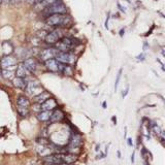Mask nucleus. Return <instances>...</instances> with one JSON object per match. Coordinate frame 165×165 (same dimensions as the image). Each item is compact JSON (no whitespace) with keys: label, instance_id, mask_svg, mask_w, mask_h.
Returning a JSON list of instances; mask_svg holds the SVG:
<instances>
[{"label":"nucleus","instance_id":"13","mask_svg":"<svg viewBox=\"0 0 165 165\" xmlns=\"http://www.w3.org/2000/svg\"><path fill=\"white\" fill-rule=\"evenodd\" d=\"M64 119V113L61 109H55L54 111H52L51 118H50V122L52 124H56V123L61 122Z\"/></svg>","mask_w":165,"mask_h":165},{"label":"nucleus","instance_id":"31","mask_svg":"<svg viewBox=\"0 0 165 165\" xmlns=\"http://www.w3.org/2000/svg\"><path fill=\"white\" fill-rule=\"evenodd\" d=\"M28 3H30V4H32V3H34V0H26Z\"/></svg>","mask_w":165,"mask_h":165},{"label":"nucleus","instance_id":"28","mask_svg":"<svg viewBox=\"0 0 165 165\" xmlns=\"http://www.w3.org/2000/svg\"><path fill=\"white\" fill-rule=\"evenodd\" d=\"M42 1L43 0H34V3H36V4H40Z\"/></svg>","mask_w":165,"mask_h":165},{"label":"nucleus","instance_id":"20","mask_svg":"<svg viewBox=\"0 0 165 165\" xmlns=\"http://www.w3.org/2000/svg\"><path fill=\"white\" fill-rule=\"evenodd\" d=\"M43 160H44V161H46V163H49V164H54V165H59V164H61V161H60V159L58 158L57 154L46 156V157L43 158Z\"/></svg>","mask_w":165,"mask_h":165},{"label":"nucleus","instance_id":"21","mask_svg":"<svg viewBox=\"0 0 165 165\" xmlns=\"http://www.w3.org/2000/svg\"><path fill=\"white\" fill-rule=\"evenodd\" d=\"M13 67H9V68H2V70H1V74L4 79H13L15 76V70L11 69Z\"/></svg>","mask_w":165,"mask_h":165},{"label":"nucleus","instance_id":"10","mask_svg":"<svg viewBox=\"0 0 165 165\" xmlns=\"http://www.w3.org/2000/svg\"><path fill=\"white\" fill-rule=\"evenodd\" d=\"M58 158L60 159L61 163H67V164H73L78 160V155L72 153H63V154H57Z\"/></svg>","mask_w":165,"mask_h":165},{"label":"nucleus","instance_id":"17","mask_svg":"<svg viewBox=\"0 0 165 165\" xmlns=\"http://www.w3.org/2000/svg\"><path fill=\"white\" fill-rule=\"evenodd\" d=\"M17 106H18V107L29 108L30 107V100L26 97V96L20 95L19 97L17 98Z\"/></svg>","mask_w":165,"mask_h":165},{"label":"nucleus","instance_id":"19","mask_svg":"<svg viewBox=\"0 0 165 165\" xmlns=\"http://www.w3.org/2000/svg\"><path fill=\"white\" fill-rule=\"evenodd\" d=\"M50 97H51V94H50L49 92H46V91H42L41 93H39L38 95H36L35 98H34V100H35L36 103L41 104L43 101H46V99L50 98Z\"/></svg>","mask_w":165,"mask_h":165},{"label":"nucleus","instance_id":"32","mask_svg":"<svg viewBox=\"0 0 165 165\" xmlns=\"http://www.w3.org/2000/svg\"><path fill=\"white\" fill-rule=\"evenodd\" d=\"M2 1H4L5 3H9V2H11L13 0H2Z\"/></svg>","mask_w":165,"mask_h":165},{"label":"nucleus","instance_id":"8","mask_svg":"<svg viewBox=\"0 0 165 165\" xmlns=\"http://www.w3.org/2000/svg\"><path fill=\"white\" fill-rule=\"evenodd\" d=\"M26 90H27V92L29 93L30 95H32L34 97L43 91L42 87H41L40 85H39V83H37V82H28Z\"/></svg>","mask_w":165,"mask_h":165},{"label":"nucleus","instance_id":"18","mask_svg":"<svg viewBox=\"0 0 165 165\" xmlns=\"http://www.w3.org/2000/svg\"><path fill=\"white\" fill-rule=\"evenodd\" d=\"M51 115H52V111H40L36 117H37L38 121H40V122H46V121L50 120Z\"/></svg>","mask_w":165,"mask_h":165},{"label":"nucleus","instance_id":"36","mask_svg":"<svg viewBox=\"0 0 165 165\" xmlns=\"http://www.w3.org/2000/svg\"><path fill=\"white\" fill-rule=\"evenodd\" d=\"M105 104H106V102H103V107H104V108L106 107V105H105Z\"/></svg>","mask_w":165,"mask_h":165},{"label":"nucleus","instance_id":"23","mask_svg":"<svg viewBox=\"0 0 165 165\" xmlns=\"http://www.w3.org/2000/svg\"><path fill=\"white\" fill-rule=\"evenodd\" d=\"M121 76H122V68H120L119 72L117 74V79H116V83H115V91H117L118 89V85H119L120 79H121Z\"/></svg>","mask_w":165,"mask_h":165},{"label":"nucleus","instance_id":"30","mask_svg":"<svg viewBox=\"0 0 165 165\" xmlns=\"http://www.w3.org/2000/svg\"><path fill=\"white\" fill-rule=\"evenodd\" d=\"M134 155H135V154H134V153H132V156H131V162H132V163H134Z\"/></svg>","mask_w":165,"mask_h":165},{"label":"nucleus","instance_id":"3","mask_svg":"<svg viewBox=\"0 0 165 165\" xmlns=\"http://www.w3.org/2000/svg\"><path fill=\"white\" fill-rule=\"evenodd\" d=\"M44 14L46 17L51 16V15H56V14H61L65 15L67 14V7L61 0H56L55 2L51 3L50 5L46 6L44 8Z\"/></svg>","mask_w":165,"mask_h":165},{"label":"nucleus","instance_id":"22","mask_svg":"<svg viewBox=\"0 0 165 165\" xmlns=\"http://www.w3.org/2000/svg\"><path fill=\"white\" fill-rule=\"evenodd\" d=\"M17 111H18V114L20 115L21 117L25 118L29 115V108H24V107H18L17 106Z\"/></svg>","mask_w":165,"mask_h":165},{"label":"nucleus","instance_id":"7","mask_svg":"<svg viewBox=\"0 0 165 165\" xmlns=\"http://www.w3.org/2000/svg\"><path fill=\"white\" fill-rule=\"evenodd\" d=\"M44 65H46V67L48 68L50 71H53V72H59V71H62L63 66H64V64L58 62L55 58L44 61Z\"/></svg>","mask_w":165,"mask_h":165},{"label":"nucleus","instance_id":"27","mask_svg":"<svg viewBox=\"0 0 165 165\" xmlns=\"http://www.w3.org/2000/svg\"><path fill=\"white\" fill-rule=\"evenodd\" d=\"M127 142H128V144H129V146H132V140H131V138H128Z\"/></svg>","mask_w":165,"mask_h":165},{"label":"nucleus","instance_id":"12","mask_svg":"<svg viewBox=\"0 0 165 165\" xmlns=\"http://www.w3.org/2000/svg\"><path fill=\"white\" fill-rule=\"evenodd\" d=\"M17 64V60L16 58H14L11 55H6L2 59L0 60V65L2 68H9V67H14L15 65Z\"/></svg>","mask_w":165,"mask_h":165},{"label":"nucleus","instance_id":"5","mask_svg":"<svg viewBox=\"0 0 165 165\" xmlns=\"http://www.w3.org/2000/svg\"><path fill=\"white\" fill-rule=\"evenodd\" d=\"M62 37H64V32H63V28H56L51 32L46 33L44 41L49 44H55V43L59 41Z\"/></svg>","mask_w":165,"mask_h":165},{"label":"nucleus","instance_id":"11","mask_svg":"<svg viewBox=\"0 0 165 165\" xmlns=\"http://www.w3.org/2000/svg\"><path fill=\"white\" fill-rule=\"evenodd\" d=\"M57 106H58V103H57V101H56V99L50 97L40 104V111H53L54 109L57 108Z\"/></svg>","mask_w":165,"mask_h":165},{"label":"nucleus","instance_id":"38","mask_svg":"<svg viewBox=\"0 0 165 165\" xmlns=\"http://www.w3.org/2000/svg\"><path fill=\"white\" fill-rule=\"evenodd\" d=\"M13 1H21V0H13Z\"/></svg>","mask_w":165,"mask_h":165},{"label":"nucleus","instance_id":"4","mask_svg":"<svg viewBox=\"0 0 165 165\" xmlns=\"http://www.w3.org/2000/svg\"><path fill=\"white\" fill-rule=\"evenodd\" d=\"M76 46V39L64 36L59 41L55 43V49H57L59 52H70Z\"/></svg>","mask_w":165,"mask_h":165},{"label":"nucleus","instance_id":"25","mask_svg":"<svg viewBox=\"0 0 165 165\" xmlns=\"http://www.w3.org/2000/svg\"><path fill=\"white\" fill-rule=\"evenodd\" d=\"M108 21H109V14L107 15V18H106L105 24H104V27H105V29H108Z\"/></svg>","mask_w":165,"mask_h":165},{"label":"nucleus","instance_id":"37","mask_svg":"<svg viewBox=\"0 0 165 165\" xmlns=\"http://www.w3.org/2000/svg\"><path fill=\"white\" fill-rule=\"evenodd\" d=\"M2 78V74H1V70H0V79Z\"/></svg>","mask_w":165,"mask_h":165},{"label":"nucleus","instance_id":"34","mask_svg":"<svg viewBox=\"0 0 165 165\" xmlns=\"http://www.w3.org/2000/svg\"><path fill=\"white\" fill-rule=\"evenodd\" d=\"M59 165H73V164H67V163H61V164Z\"/></svg>","mask_w":165,"mask_h":165},{"label":"nucleus","instance_id":"29","mask_svg":"<svg viewBox=\"0 0 165 165\" xmlns=\"http://www.w3.org/2000/svg\"><path fill=\"white\" fill-rule=\"evenodd\" d=\"M111 119H113V123H114V124L116 125V124H117V118H116V117H113Z\"/></svg>","mask_w":165,"mask_h":165},{"label":"nucleus","instance_id":"9","mask_svg":"<svg viewBox=\"0 0 165 165\" xmlns=\"http://www.w3.org/2000/svg\"><path fill=\"white\" fill-rule=\"evenodd\" d=\"M58 50L55 49V48H48V49H44L40 52V54H39V58H40L41 61H46V60L49 59H53L55 58V56L57 55L58 53Z\"/></svg>","mask_w":165,"mask_h":165},{"label":"nucleus","instance_id":"35","mask_svg":"<svg viewBox=\"0 0 165 165\" xmlns=\"http://www.w3.org/2000/svg\"><path fill=\"white\" fill-rule=\"evenodd\" d=\"M118 157H121V153H120V151H118Z\"/></svg>","mask_w":165,"mask_h":165},{"label":"nucleus","instance_id":"33","mask_svg":"<svg viewBox=\"0 0 165 165\" xmlns=\"http://www.w3.org/2000/svg\"><path fill=\"white\" fill-rule=\"evenodd\" d=\"M123 32H124V29H122L121 31H120V34H121V36H123Z\"/></svg>","mask_w":165,"mask_h":165},{"label":"nucleus","instance_id":"24","mask_svg":"<svg viewBox=\"0 0 165 165\" xmlns=\"http://www.w3.org/2000/svg\"><path fill=\"white\" fill-rule=\"evenodd\" d=\"M56 0H43L42 2H41V4H44L46 6H48V5H50L51 3H53V2H55Z\"/></svg>","mask_w":165,"mask_h":165},{"label":"nucleus","instance_id":"15","mask_svg":"<svg viewBox=\"0 0 165 165\" xmlns=\"http://www.w3.org/2000/svg\"><path fill=\"white\" fill-rule=\"evenodd\" d=\"M13 84L16 88H19V89H22V90H25L26 89V87H27V84H28V81L25 78H14L13 79Z\"/></svg>","mask_w":165,"mask_h":165},{"label":"nucleus","instance_id":"26","mask_svg":"<svg viewBox=\"0 0 165 165\" xmlns=\"http://www.w3.org/2000/svg\"><path fill=\"white\" fill-rule=\"evenodd\" d=\"M128 91H129V87H127V88H126V90H125V92H123V98H125L126 97V95H127V93H128Z\"/></svg>","mask_w":165,"mask_h":165},{"label":"nucleus","instance_id":"14","mask_svg":"<svg viewBox=\"0 0 165 165\" xmlns=\"http://www.w3.org/2000/svg\"><path fill=\"white\" fill-rule=\"evenodd\" d=\"M29 71L26 67H25V65L23 63H20L18 66H17V69L15 71V74L16 76L18 78H26V76H29Z\"/></svg>","mask_w":165,"mask_h":165},{"label":"nucleus","instance_id":"1","mask_svg":"<svg viewBox=\"0 0 165 165\" xmlns=\"http://www.w3.org/2000/svg\"><path fill=\"white\" fill-rule=\"evenodd\" d=\"M46 24L50 27H55V28H66L69 25L72 24L71 18L67 15H61V14H56V15H51V16L46 17Z\"/></svg>","mask_w":165,"mask_h":165},{"label":"nucleus","instance_id":"2","mask_svg":"<svg viewBox=\"0 0 165 165\" xmlns=\"http://www.w3.org/2000/svg\"><path fill=\"white\" fill-rule=\"evenodd\" d=\"M83 144V137L80 133L72 132L69 138V142L67 146V152L68 153H72V154L78 155V153L81 150V146Z\"/></svg>","mask_w":165,"mask_h":165},{"label":"nucleus","instance_id":"16","mask_svg":"<svg viewBox=\"0 0 165 165\" xmlns=\"http://www.w3.org/2000/svg\"><path fill=\"white\" fill-rule=\"evenodd\" d=\"M23 64L25 65V67L27 68L29 72H34L37 68V64H36V61L32 58H28L23 62Z\"/></svg>","mask_w":165,"mask_h":165},{"label":"nucleus","instance_id":"6","mask_svg":"<svg viewBox=\"0 0 165 165\" xmlns=\"http://www.w3.org/2000/svg\"><path fill=\"white\" fill-rule=\"evenodd\" d=\"M55 59L62 64L70 65L76 62V58L70 52H58L57 55L55 56Z\"/></svg>","mask_w":165,"mask_h":165},{"label":"nucleus","instance_id":"39","mask_svg":"<svg viewBox=\"0 0 165 165\" xmlns=\"http://www.w3.org/2000/svg\"><path fill=\"white\" fill-rule=\"evenodd\" d=\"M1 3H2V0H0V4H1Z\"/></svg>","mask_w":165,"mask_h":165}]
</instances>
